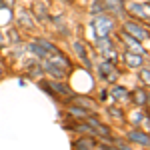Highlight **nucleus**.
<instances>
[{"instance_id": "22", "label": "nucleus", "mask_w": 150, "mask_h": 150, "mask_svg": "<svg viewBox=\"0 0 150 150\" xmlns=\"http://www.w3.org/2000/svg\"><path fill=\"white\" fill-rule=\"evenodd\" d=\"M66 2H72V0H66Z\"/></svg>"}, {"instance_id": "11", "label": "nucleus", "mask_w": 150, "mask_h": 150, "mask_svg": "<svg viewBox=\"0 0 150 150\" xmlns=\"http://www.w3.org/2000/svg\"><path fill=\"white\" fill-rule=\"evenodd\" d=\"M98 48H100V52L108 54V56H112V54H114V46H112V42L108 40V36L98 38Z\"/></svg>"}, {"instance_id": "17", "label": "nucleus", "mask_w": 150, "mask_h": 150, "mask_svg": "<svg viewBox=\"0 0 150 150\" xmlns=\"http://www.w3.org/2000/svg\"><path fill=\"white\" fill-rule=\"evenodd\" d=\"M30 50H32V52H34L36 56H40V58H46V52H44V50H42V48L38 46V44H36V42H32V44H30Z\"/></svg>"}, {"instance_id": "4", "label": "nucleus", "mask_w": 150, "mask_h": 150, "mask_svg": "<svg viewBox=\"0 0 150 150\" xmlns=\"http://www.w3.org/2000/svg\"><path fill=\"white\" fill-rule=\"evenodd\" d=\"M126 138L130 140V142H134V144L144 146V148L150 144L148 134H146V132H142V130H136V128H134V130H128V132H126Z\"/></svg>"}, {"instance_id": "8", "label": "nucleus", "mask_w": 150, "mask_h": 150, "mask_svg": "<svg viewBox=\"0 0 150 150\" xmlns=\"http://www.w3.org/2000/svg\"><path fill=\"white\" fill-rule=\"evenodd\" d=\"M52 56H50V62L52 64H56V66H60V68H66V66H70L68 58L64 56L62 52H58V50H54V52H50Z\"/></svg>"}, {"instance_id": "21", "label": "nucleus", "mask_w": 150, "mask_h": 150, "mask_svg": "<svg viewBox=\"0 0 150 150\" xmlns=\"http://www.w3.org/2000/svg\"><path fill=\"white\" fill-rule=\"evenodd\" d=\"M92 10L102 12V10H104V4H102V2H96V4H92Z\"/></svg>"}, {"instance_id": "18", "label": "nucleus", "mask_w": 150, "mask_h": 150, "mask_svg": "<svg viewBox=\"0 0 150 150\" xmlns=\"http://www.w3.org/2000/svg\"><path fill=\"white\" fill-rule=\"evenodd\" d=\"M140 78H144V84H148L150 82V70H148V66H144V70H142V74H140Z\"/></svg>"}, {"instance_id": "15", "label": "nucleus", "mask_w": 150, "mask_h": 150, "mask_svg": "<svg viewBox=\"0 0 150 150\" xmlns=\"http://www.w3.org/2000/svg\"><path fill=\"white\" fill-rule=\"evenodd\" d=\"M134 102L136 104H146L148 102V92H146V90H136V92H134Z\"/></svg>"}, {"instance_id": "7", "label": "nucleus", "mask_w": 150, "mask_h": 150, "mask_svg": "<svg viewBox=\"0 0 150 150\" xmlns=\"http://www.w3.org/2000/svg\"><path fill=\"white\" fill-rule=\"evenodd\" d=\"M48 86L52 88V92L56 94V96H58V94H66V96H72V90H70L66 84H62V82H58V80H50V82H48Z\"/></svg>"}, {"instance_id": "20", "label": "nucleus", "mask_w": 150, "mask_h": 150, "mask_svg": "<svg viewBox=\"0 0 150 150\" xmlns=\"http://www.w3.org/2000/svg\"><path fill=\"white\" fill-rule=\"evenodd\" d=\"M114 148H116V150H132L130 146H128V144H124V142H120V140H118V142L114 144Z\"/></svg>"}, {"instance_id": "19", "label": "nucleus", "mask_w": 150, "mask_h": 150, "mask_svg": "<svg viewBox=\"0 0 150 150\" xmlns=\"http://www.w3.org/2000/svg\"><path fill=\"white\" fill-rule=\"evenodd\" d=\"M76 102H78V106H88V108H94V102L84 100V98H76Z\"/></svg>"}, {"instance_id": "12", "label": "nucleus", "mask_w": 150, "mask_h": 150, "mask_svg": "<svg viewBox=\"0 0 150 150\" xmlns=\"http://www.w3.org/2000/svg\"><path fill=\"white\" fill-rule=\"evenodd\" d=\"M74 144H76V146H74L76 150H90V148H94V140L92 138H80V140H76Z\"/></svg>"}, {"instance_id": "1", "label": "nucleus", "mask_w": 150, "mask_h": 150, "mask_svg": "<svg viewBox=\"0 0 150 150\" xmlns=\"http://www.w3.org/2000/svg\"><path fill=\"white\" fill-rule=\"evenodd\" d=\"M92 28H94V32L98 34V38H104V36H108L112 32L114 22H112V18H108L104 14H96L92 20Z\"/></svg>"}, {"instance_id": "2", "label": "nucleus", "mask_w": 150, "mask_h": 150, "mask_svg": "<svg viewBox=\"0 0 150 150\" xmlns=\"http://www.w3.org/2000/svg\"><path fill=\"white\" fill-rule=\"evenodd\" d=\"M124 32L130 34L132 38H136V40H146L148 38V30L136 22H124Z\"/></svg>"}, {"instance_id": "5", "label": "nucleus", "mask_w": 150, "mask_h": 150, "mask_svg": "<svg viewBox=\"0 0 150 150\" xmlns=\"http://www.w3.org/2000/svg\"><path fill=\"white\" fill-rule=\"evenodd\" d=\"M86 120H88V124L94 128V132H98V134H102L104 138H110V130L104 126L102 122H98L96 118H92V116H86Z\"/></svg>"}, {"instance_id": "6", "label": "nucleus", "mask_w": 150, "mask_h": 150, "mask_svg": "<svg viewBox=\"0 0 150 150\" xmlns=\"http://www.w3.org/2000/svg\"><path fill=\"white\" fill-rule=\"evenodd\" d=\"M124 62H126L130 68H140L142 64H144V60L140 54H134V52H126L124 54Z\"/></svg>"}, {"instance_id": "10", "label": "nucleus", "mask_w": 150, "mask_h": 150, "mask_svg": "<svg viewBox=\"0 0 150 150\" xmlns=\"http://www.w3.org/2000/svg\"><path fill=\"white\" fill-rule=\"evenodd\" d=\"M128 10L134 12V14H138L140 18H144V20H148V4H128Z\"/></svg>"}, {"instance_id": "16", "label": "nucleus", "mask_w": 150, "mask_h": 150, "mask_svg": "<svg viewBox=\"0 0 150 150\" xmlns=\"http://www.w3.org/2000/svg\"><path fill=\"white\" fill-rule=\"evenodd\" d=\"M112 96L114 98H128V90L126 88H122V86H116V88H112Z\"/></svg>"}, {"instance_id": "3", "label": "nucleus", "mask_w": 150, "mask_h": 150, "mask_svg": "<svg viewBox=\"0 0 150 150\" xmlns=\"http://www.w3.org/2000/svg\"><path fill=\"white\" fill-rule=\"evenodd\" d=\"M122 42L128 46V50L130 52H134V54H140V56H146V50L142 48V44H140V40H136V38H132L130 34H126V32H122Z\"/></svg>"}, {"instance_id": "13", "label": "nucleus", "mask_w": 150, "mask_h": 150, "mask_svg": "<svg viewBox=\"0 0 150 150\" xmlns=\"http://www.w3.org/2000/svg\"><path fill=\"white\" fill-rule=\"evenodd\" d=\"M74 52H76V56L88 66V56H86V50H84V46H82L80 42H74Z\"/></svg>"}, {"instance_id": "14", "label": "nucleus", "mask_w": 150, "mask_h": 150, "mask_svg": "<svg viewBox=\"0 0 150 150\" xmlns=\"http://www.w3.org/2000/svg\"><path fill=\"white\" fill-rule=\"evenodd\" d=\"M68 112L74 116V118H86V116H88V112H86V110H84L82 106H70Z\"/></svg>"}, {"instance_id": "9", "label": "nucleus", "mask_w": 150, "mask_h": 150, "mask_svg": "<svg viewBox=\"0 0 150 150\" xmlns=\"http://www.w3.org/2000/svg\"><path fill=\"white\" fill-rule=\"evenodd\" d=\"M42 68L46 70L48 74L56 76V78H62V76H64V68H60V66H56V64H52L50 60H46V62H44V66H42Z\"/></svg>"}]
</instances>
